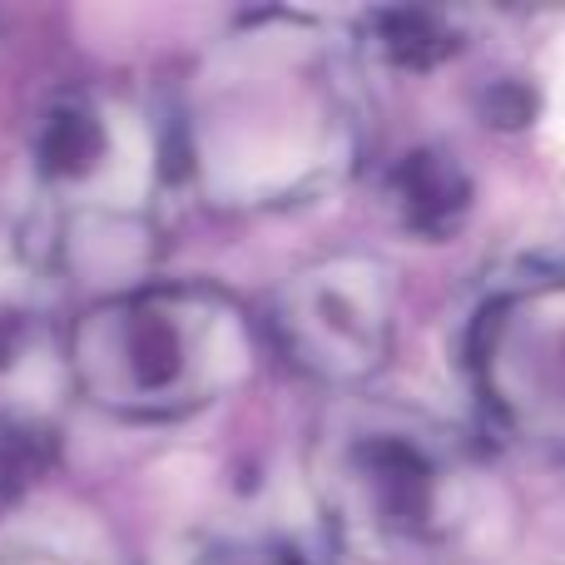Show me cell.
Listing matches in <instances>:
<instances>
[{
    "instance_id": "cell-1",
    "label": "cell",
    "mask_w": 565,
    "mask_h": 565,
    "mask_svg": "<svg viewBox=\"0 0 565 565\" xmlns=\"http://www.w3.org/2000/svg\"><path fill=\"white\" fill-rule=\"evenodd\" d=\"M258 367V332L228 292L149 282L95 302L70 332V377L99 412L169 422L234 397Z\"/></svg>"
},
{
    "instance_id": "cell-2",
    "label": "cell",
    "mask_w": 565,
    "mask_h": 565,
    "mask_svg": "<svg viewBox=\"0 0 565 565\" xmlns=\"http://www.w3.org/2000/svg\"><path fill=\"white\" fill-rule=\"evenodd\" d=\"M332 521L372 556H431L467 521L471 477L437 422L402 407H352L318 457Z\"/></svg>"
},
{
    "instance_id": "cell-3",
    "label": "cell",
    "mask_w": 565,
    "mask_h": 565,
    "mask_svg": "<svg viewBox=\"0 0 565 565\" xmlns=\"http://www.w3.org/2000/svg\"><path fill=\"white\" fill-rule=\"evenodd\" d=\"M164 179L159 135L129 99L70 89L35 125V184L60 224L89 234H145Z\"/></svg>"
},
{
    "instance_id": "cell-4",
    "label": "cell",
    "mask_w": 565,
    "mask_h": 565,
    "mask_svg": "<svg viewBox=\"0 0 565 565\" xmlns=\"http://www.w3.org/2000/svg\"><path fill=\"white\" fill-rule=\"evenodd\" d=\"M467 367L497 427L565 457V264L531 268L481 302Z\"/></svg>"
},
{
    "instance_id": "cell-5",
    "label": "cell",
    "mask_w": 565,
    "mask_h": 565,
    "mask_svg": "<svg viewBox=\"0 0 565 565\" xmlns=\"http://www.w3.org/2000/svg\"><path fill=\"white\" fill-rule=\"evenodd\" d=\"M274 342L318 382H367L397 338V274L372 254H332L298 268L274 298Z\"/></svg>"
},
{
    "instance_id": "cell-6",
    "label": "cell",
    "mask_w": 565,
    "mask_h": 565,
    "mask_svg": "<svg viewBox=\"0 0 565 565\" xmlns=\"http://www.w3.org/2000/svg\"><path fill=\"white\" fill-rule=\"evenodd\" d=\"M392 204H397L402 224L417 228L427 238H441L447 228L461 224V214L471 209V184L461 174V164L441 149H417L397 164L387 184Z\"/></svg>"
},
{
    "instance_id": "cell-7",
    "label": "cell",
    "mask_w": 565,
    "mask_h": 565,
    "mask_svg": "<svg viewBox=\"0 0 565 565\" xmlns=\"http://www.w3.org/2000/svg\"><path fill=\"white\" fill-rule=\"evenodd\" d=\"M372 25H377V50L407 70L437 65V60L451 50L447 20L427 15V10H387V15H377Z\"/></svg>"
},
{
    "instance_id": "cell-8",
    "label": "cell",
    "mask_w": 565,
    "mask_h": 565,
    "mask_svg": "<svg viewBox=\"0 0 565 565\" xmlns=\"http://www.w3.org/2000/svg\"><path fill=\"white\" fill-rule=\"evenodd\" d=\"M45 451H50V437L35 417L0 412V497H10V491H20L30 477H40Z\"/></svg>"
},
{
    "instance_id": "cell-9",
    "label": "cell",
    "mask_w": 565,
    "mask_h": 565,
    "mask_svg": "<svg viewBox=\"0 0 565 565\" xmlns=\"http://www.w3.org/2000/svg\"><path fill=\"white\" fill-rule=\"evenodd\" d=\"M0 565H65V561H55V556H10Z\"/></svg>"
}]
</instances>
